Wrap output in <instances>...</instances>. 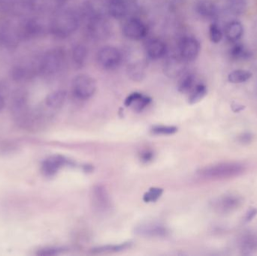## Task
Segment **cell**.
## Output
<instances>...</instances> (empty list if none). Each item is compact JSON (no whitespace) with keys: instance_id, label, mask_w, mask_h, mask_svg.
I'll return each mask as SVG.
<instances>
[{"instance_id":"cell-1","label":"cell","mask_w":257,"mask_h":256,"mask_svg":"<svg viewBox=\"0 0 257 256\" xmlns=\"http://www.w3.org/2000/svg\"><path fill=\"white\" fill-rule=\"evenodd\" d=\"M245 171L243 164L235 162H220L214 165H208L200 168L197 171L201 177L214 180L232 178L241 175Z\"/></svg>"},{"instance_id":"cell-2","label":"cell","mask_w":257,"mask_h":256,"mask_svg":"<svg viewBox=\"0 0 257 256\" xmlns=\"http://www.w3.org/2000/svg\"><path fill=\"white\" fill-rule=\"evenodd\" d=\"M78 27V19L73 12L61 11L56 14L50 24V31L56 37H69Z\"/></svg>"},{"instance_id":"cell-3","label":"cell","mask_w":257,"mask_h":256,"mask_svg":"<svg viewBox=\"0 0 257 256\" xmlns=\"http://www.w3.org/2000/svg\"><path fill=\"white\" fill-rule=\"evenodd\" d=\"M65 62V53L61 48H53L43 54L37 64L38 73L51 76L60 72Z\"/></svg>"},{"instance_id":"cell-4","label":"cell","mask_w":257,"mask_h":256,"mask_svg":"<svg viewBox=\"0 0 257 256\" xmlns=\"http://www.w3.org/2000/svg\"><path fill=\"white\" fill-rule=\"evenodd\" d=\"M72 88L75 97L86 100L91 98L96 93V82L90 75L81 74L74 78Z\"/></svg>"},{"instance_id":"cell-5","label":"cell","mask_w":257,"mask_h":256,"mask_svg":"<svg viewBox=\"0 0 257 256\" xmlns=\"http://www.w3.org/2000/svg\"><path fill=\"white\" fill-rule=\"evenodd\" d=\"M121 60V53L115 47H103L97 54L98 64L105 70L117 69L120 66Z\"/></svg>"},{"instance_id":"cell-6","label":"cell","mask_w":257,"mask_h":256,"mask_svg":"<svg viewBox=\"0 0 257 256\" xmlns=\"http://www.w3.org/2000/svg\"><path fill=\"white\" fill-rule=\"evenodd\" d=\"M148 32L146 24L139 18H130L123 26V35L130 40H142L146 37Z\"/></svg>"},{"instance_id":"cell-7","label":"cell","mask_w":257,"mask_h":256,"mask_svg":"<svg viewBox=\"0 0 257 256\" xmlns=\"http://www.w3.org/2000/svg\"><path fill=\"white\" fill-rule=\"evenodd\" d=\"M201 45L194 37H184L179 44V56L185 62H193L199 57Z\"/></svg>"},{"instance_id":"cell-8","label":"cell","mask_w":257,"mask_h":256,"mask_svg":"<svg viewBox=\"0 0 257 256\" xmlns=\"http://www.w3.org/2000/svg\"><path fill=\"white\" fill-rule=\"evenodd\" d=\"M242 204V198L239 195L227 194L216 198L212 207L220 213H229L237 210Z\"/></svg>"},{"instance_id":"cell-9","label":"cell","mask_w":257,"mask_h":256,"mask_svg":"<svg viewBox=\"0 0 257 256\" xmlns=\"http://www.w3.org/2000/svg\"><path fill=\"white\" fill-rule=\"evenodd\" d=\"M91 201L93 207L99 213H105L111 208L109 195L104 186H95L91 191Z\"/></svg>"},{"instance_id":"cell-10","label":"cell","mask_w":257,"mask_h":256,"mask_svg":"<svg viewBox=\"0 0 257 256\" xmlns=\"http://www.w3.org/2000/svg\"><path fill=\"white\" fill-rule=\"evenodd\" d=\"M20 39L30 40L39 37L44 32L42 24L36 18L26 20L18 30Z\"/></svg>"},{"instance_id":"cell-11","label":"cell","mask_w":257,"mask_h":256,"mask_svg":"<svg viewBox=\"0 0 257 256\" xmlns=\"http://www.w3.org/2000/svg\"><path fill=\"white\" fill-rule=\"evenodd\" d=\"M136 234L145 237H163L167 235V228L158 222H145L135 229Z\"/></svg>"},{"instance_id":"cell-12","label":"cell","mask_w":257,"mask_h":256,"mask_svg":"<svg viewBox=\"0 0 257 256\" xmlns=\"http://www.w3.org/2000/svg\"><path fill=\"white\" fill-rule=\"evenodd\" d=\"M72 164L70 161L62 156H54L47 159L42 163V172L48 177L54 175L60 168Z\"/></svg>"},{"instance_id":"cell-13","label":"cell","mask_w":257,"mask_h":256,"mask_svg":"<svg viewBox=\"0 0 257 256\" xmlns=\"http://www.w3.org/2000/svg\"><path fill=\"white\" fill-rule=\"evenodd\" d=\"M185 61L181 57H169L164 63V74L169 78H176L181 76L184 72Z\"/></svg>"},{"instance_id":"cell-14","label":"cell","mask_w":257,"mask_h":256,"mask_svg":"<svg viewBox=\"0 0 257 256\" xmlns=\"http://www.w3.org/2000/svg\"><path fill=\"white\" fill-rule=\"evenodd\" d=\"M166 44L160 39H151L145 45V52L151 60H157L163 58L166 54Z\"/></svg>"},{"instance_id":"cell-15","label":"cell","mask_w":257,"mask_h":256,"mask_svg":"<svg viewBox=\"0 0 257 256\" xmlns=\"http://www.w3.org/2000/svg\"><path fill=\"white\" fill-rule=\"evenodd\" d=\"M151 100L152 99L149 96H144L142 93L136 92L128 95L125 99L124 105L126 107H132L135 111L139 112L145 109L151 103Z\"/></svg>"},{"instance_id":"cell-16","label":"cell","mask_w":257,"mask_h":256,"mask_svg":"<svg viewBox=\"0 0 257 256\" xmlns=\"http://www.w3.org/2000/svg\"><path fill=\"white\" fill-rule=\"evenodd\" d=\"M196 13L205 19L212 20L217 18V6L210 0H199L195 6Z\"/></svg>"},{"instance_id":"cell-17","label":"cell","mask_w":257,"mask_h":256,"mask_svg":"<svg viewBox=\"0 0 257 256\" xmlns=\"http://www.w3.org/2000/svg\"><path fill=\"white\" fill-rule=\"evenodd\" d=\"M36 73H38L37 66L35 67V66L18 65L12 69L11 76L14 81H23L33 78Z\"/></svg>"},{"instance_id":"cell-18","label":"cell","mask_w":257,"mask_h":256,"mask_svg":"<svg viewBox=\"0 0 257 256\" xmlns=\"http://www.w3.org/2000/svg\"><path fill=\"white\" fill-rule=\"evenodd\" d=\"M239 249L242 255H251L257 251V236L253 234H245L240 238Z\"/></svg>"},{"instance_id":"cell-19","label":"cell","mask_w":257,"mask_h":256,"mask_svg":"<svg viewBox=\"0 0 257 256\" xmlns=\"http://www.w3.org/2000/svg\"><path fill=\"white\" fill-rule=\"evenodd\" d=\"M146 64L144 62H137L130 65L127 68L128 78L132 81L140 82L145 78Z\"/></svg>"},{"instance_id":"cell-20","label":"cell","mask_w":257,"mask_h":256,"mask_svg":"<svg viewBox=\"0 0 257 256\" xmlns=\"http://www.w3.org/2000/svg\"><path fill=\"white\" fill-rule=\"evenodd\" d=\"M66 99V93L64 90H57L50 93L45 99V104L48 108L58 109L61 108Z\"/></svg>"},{"instance_id":"cell-21","label":"cell","mask_w":257,"mask_h":256,"mask_svg":"<svg viewBox=\"0 0 257 256\" xmlns=\"http://www.w3.org/2000/svg\"><path fill=\"white\" fill-rule=\"evenodd\" d=\"M108 12L112 18L122 19L127 14V6L123 0H111L108 6Z\"/></svg>"},{"instance_id":"cell-22","label":"cell","mask_w":257,"mask_h":256,"mask_svg":"<svg viewBox=\"0 0 257 256\" xmlns=\"http://www.w3.org/2000/svg\"><path fill=\"white\" fill-rule=\"evenodd\" d=\"M244 33L242 24L238 21H232L226 29V36L229 42H235L239 40Z\"/></svg>"},{"instance_id":"cell-23","label":"cell","mask_w":257,"mask_h":256,"mask_svg":"<svg viewBox=\"0 0 257 256\" xmlns=\"http://www.w3.org/2000/svg\"><path fill=\"white\" fill-rule=\"evenodd\" d=\"M196 78L194 75L190 73L183 74L181 75V79L178 81V90L181 93H190L191 90L194 88Z\"/></svg>"},{"instance_id":"cell-24","label":"cell","mask_w":257,"mask_h":256,"mask_svg":"<svg viewBox=\"0 0 257 256\" xmlns=\"http://www.w3.org/2000/svg\"><path fill=\"white\" fill-rule=\"evenodd\" d=\"M87 49L84 45H75L72 50V60L75 66L79 68L84 66L87 59Z\"/></svg>"},{"instance_id":"cell-25","label":"cell","mask_w":257,"mask_h":256,"mask_svg":"<svg viewBox=\"0 0 257 256\" xmlns=\"http://www.w3.org/2000/svg\"><path fill=\"white\" fill-rule=\"evenodd\" d=\"M207 92L208 90L206 86L202 84H196L190 93L188 98L189 103L190 105H194L200 102L206 96Z\"/></svg>"},{"instance_id":"cell-26","label":"cell","mask_w":257,"mask_h":256,"mask_svg":"<svg viewBox=\"0 0 257 256\" xmlns=\"http://www.w3.org/2000/svg\"><path fill=\"white\" fill-rule=\"evenodd\" d=\"M252 75H253L250 71L238 69L229 74L228 76V81L232 84H241L250 80Z\"/></svg>"},{"instance_id":"cell-27","label":"cell","mask_w":257,"mask_h":256,"mask_svg":"<svg viewBox=\"0 0 257 256\" xmlns=\"http://www.w3.org/2000/svg\"><path fill=\"white\" fill-rule=\"evenodd\" d=\"M131 243H123L118 245H106V246H98L92 249L93 253H108V252H119L130 248Z\"/></svg>"},{"instance_id":"cell-28","label":"cell","mask_w":257,"mask_h":256,"mask_svg":"<svg viewBox=\"0 0 257 256\" xmlns=\"http://www.w3.org/2000/svg\"><path fill=\"white\" fill-rule=\"evenodd\" d=\"M231 57L235 60H246L250 54L241 44L235 45L231 50Z\"/></svg>"},{"instance_id":"cell-29","label":"cell","mask_w":257,"mask_h":256,"mask_svg":"<svg viewBox=\"0 0 257 256\" xmlns=\"http://www.w3.org/2000/svg\"><path fill=\"white\" fill-rule=\"evenodd\" d=\"M163 189L160 188H151L148 192L144 195L143 200L145 202H154L157 201L163 195Z\"/></svg>"},{"instance_id":"cell-30","label":"cell","mask_w":257,"mask_h":256,"mask_svg":"<svg viewBox=\"0 0 257 256\" xmlns=\"http://www.w3.org/2000/svg\"><path fill=\"white\" fill-rule=\"evenodd\" d=\"M209 38L210 40L213 43L217 44L222 40L223 33L218 25L216 24H211L209 27Z\"/></svg>"},{"instance_id":"cell-31","label":"cell","mask_w":257,"mask_h":256,"mask_svg":"<svg viewBox=\"0 0 257 256\" xmlns=\"http://www.w3.org/2000/svg\"><path fill=\"white\" fill-rule=\"evenodd\" d=\"M177 131H178V129L175 126H155L152 129V132L155 135H173Z\"/></svg>"},{"instance_id":"cell-32","label":"cell","mask_w":257,"mask_h":256,"mask_svg":"<svg viewBox=\"0 0 257 256\" xmlns=\"http://www.w3.org/2000/svg\"><path fill=\"white\" fill-rule=\"evenodd\" d=\"M230 9L233 14H241L245 9L244 0H230Z\"/></svg>"},{"instance_id":"cell-33","label":"cell","mask_w":257,"mask_h":256,"mask_svg":"<svg viewBox=\"0 0 257 256\" xmlns=\"http://www.w3.org/2000/svg\"><path fill=\"white\" fill-rule=\"evenodd\" d=\"M64 249L62 248H46V249H41L38 252L39 255H55L61 253Z\"/></svg>"},{"instance_id":"cell-34","label":"cell","mask_w":257,"mask_h":256,"mask_svg":"<svg viewBox=\"0 0 257 256\" xmlns=\"http://www.w3.org/2000/svg\"><path fill=\"white\" fill-rule=\"evenodd\" d=\"M253 134L250 133V132H244V133L241 134L238 137V141L241 144H250L253 141Z\"/></svg>"},{"instance_id":"cell-35","label":"cell","mask_w":257,"mask_h":256,"mask_svg":"<svg viewBox=\"0 0 257 256\" xmlns=\"http://www.w3.org/2000/svg\"><path fill=\"white\" fill-rule=\"evenodd\" d=\"M257 214V210L254 207H250L248 210H247V213H245V216L244 217V222H250V221L253 220L254 219L255 216Z\"/></svg>"},{"instance_id":"cell-36","label":"cell","mask_w":257,"mask_h":256,"mask_svg":"<svg viewBox=\"0 0 257 256\" xmlns=\"http://www.w3.org/2000/svg\"><path fill=\"white\" fill-rule=\"evenodd\" d=\"M154 158V153L151 150H145L141 154V160L143 162H148L152 160Z\"/></svg>"},{"instance_id":"cell-37","label":"cell","mask_w":257,"mask_h":256,"mask_svg":"<svg viewBox=\"0 0 257 256\" xmlns=\"http://www.w3.org/2000/svg\"><path fill=\"white\" fill-rule=\"evenodd\" d=\"M231 109L233 112L239 113L242 111L243 110L245 109V106L241 105V104L238 103V102H233L231 104Z\"/></svg>"},{"instance_id":"cell-38","label":"cell","mask_w":257,"mask_h":256,"mask_svg":"<svg viewBox=\"0 0 257 256\" xmlns=\"http://www.w3.org/2000/svg\"><path fill=\"white\" fill-rule=\"evenodd\" d=\"M5 107V100L4 98L0 95V112L3 111Z\"/></svg>"}]
</instances>
